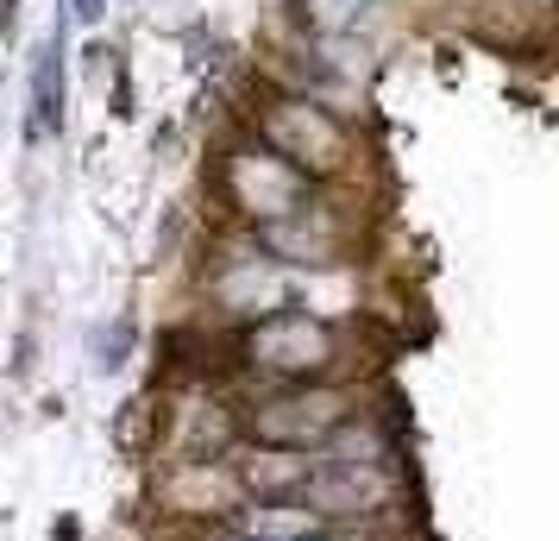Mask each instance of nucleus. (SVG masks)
<instances>
[{
    "label": "nucleus",
    "instance_id": "7ed1b4c3",
    "mask_svg": "<svg viewBox=\"0 0 559 541\" xmlns=\"http://www.w3.org/2000/svg\"><path fill=\"white\" fill-rule=\"evenodd\" d=\"M333 353V334L321 321H308V315H283L271 328H258L252 334V360L264 372H283V378H308V372H321Z\"/></svg>",
    "mask_w": 559,
    "mask_h": 541
},
{
    "label": "nucleus",
    "instance_id": "39448f33",
    "mask_svg": "<svg viewBox=\"0 0 559 541\" xmlns=\"http://www.w3.org/2000/svg\"><path fill=\"white\" fill-rule=\"evenodd\" d=\"M308 472H314V460H308V454L264 447V454H252V460H239V485L258 491V497H296V504H302Z\"/></svg>",
    "mask_w": 559,
    "mask_h": 541
},
{
    "label": "nucleus",
    "instance_id": "0eeeda50",
    "mask_svg": "<svg viewBox=\"0 0 559 541\" xmlns=\"http://www.w3.org/2000/svg\"><path fill=\"white\" fill-rule=\"evenodd\" d=\"M296 541H333V536H321V529H314V536H296Z\"/></svg>",
    "mask_w": 559,
    "mask_h": 541
},
{
    "label": "nucleus",
    "instance_id": "423d86ee",
    "mask_svg": "<svg viewBox=\"0 0 559 541\" xmlns=\"http://www.w3.org/2000/svg\"><path fill=\"white\" fill-rule=\"evenodd\" d=\"M321 7V20H353V13H365L371 0H314Z\"/></svg>",
    "mask_w": 559,
    "mask_h": 541
},
{
    "label": "nucleus",
    "instance_id": "20e7f679",
    "mask_svg": "<svg viewBox=\"0 0 559 541\" xmlns=\"http://www.w3.org/2000/svg\"><path fill=\"white\" fill-rule=\"evenodd\" d=\"M233 536L239 541H296V536H314L321 516L302 510L296 497H258V504H233Z\"/></svg>",
    "mask_w": 559,
    "mask_h": 541
},
{
    "label": "nucleus",
    "instance_id": "f03ea898",
    "mask_svg": "<svg viewBox=\"0 0 559 541\" xmlns=\"http://www.w3.org/2000/svg\"><path fill=\"white\" fill-rule=\"evenodd\" d=\"M252 428L264 447H283V454L328 447L346 428V397H333V390H289V397H277V403H264L252 415Z\"/></svg>",
    "mask_w": 559,
    "mask_h": 541
},
{
    "label": "nucleus",
    "instance_id": "f257e3e1",
    "mask_svg": "<svg viewBox=\"0 0 559 541\" xmlns=\"http://www.w3.org/2000/svg\"><path fill=\"white\" fill-rule=\"evenodd\" d=\"M396 497V479L383 460H314L302 485V510L314 516H371Z\"/></svg>",
    "mask_w": 559,
    "mask_h": 541
}]
</instances>
